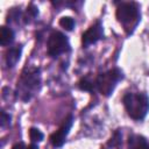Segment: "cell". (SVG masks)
<instances>
[{"mask_svg":"<svg viewBox=\"0 0 149 149\" xmlns=\"http://www.w3.org/2000/svg\"><path fill=\"white\" fill-rule=\"evenodd\" d=\"M21 51H22L21 45H16V47L9 48L7 50L6 56H5V61H6V65L8 68H14L17 64L20 56H21Z\"/></svg>","mask_w":149,"mask_h":149,"instance_id":"obj_8","label":"cell"},{"mask_svg":"<svg viewBox=\"0 0 149 149\" xmlns=\"http://www.w3.org/2000/svg\"><path fill=\"white\" fill-rule=\"evenodd\" d=\"M48 55L57 57L70 50V43L68 37L61 31H54L48 38Z\"/></svg>","mask_w":149,"mask_h":149,"instance_id":"obj_5","label":"cell"},{"mask_svg":"<svg viewBox=\"0 0 149 149\" xmlns=\"http://www.w3.org/2000/svg\"><path fill=\"white\" fill-rule=\"evenodd\" d=\"M78 86L83 91H90V92H92V91H94L97 88V77L93 78L91 73L90 74H86L85 77H83L79 80Z\"/></svg>","mask_w":149,"mask_h":149,"instance_id":"obj_10","label":"cell"},{"mask_svg":"<svg viewBox=\"0 0 149 149\" xmlns=\"http://www.w3.org/2000/svg\"><path fill=\"white\" fill-rule=\"evenodd\" d=\"M41 88V71L38 68L27 66L21 72L16 85V97L22 101L30 100Z\"/></svg>","mask_w":149,"mask_h":149,"instance_id":"obj_1","label":"cell"},{"mask_svg":"<svg viewBox=\"0 0 149 149\" xmlns=\"http://www.w3.org/2000/svg\"><path fill=\"white\" fill-rule=\"evenodd\" d=\"M122 101L128 115L134 120L144 119L149 111V98L144 93H126Z\"/></svg>","mask_w":149,"mask_h":149,"instance_id":"obj_2","label":"cell"},{"mask_svg":"<svg viewBox=\"0 0 149 149\" xmlns=\"http://www.w3.org/2000/svg\"><path fill=\"white\" fill-rule=\"evenodd\" d=\"M59 26L62 27V28H64L65 30H72L73 29V27H74V21H73V19L72 17H70V16H63V17H61V20H59Z\"/></svg>","mask_w":149,"mask_h":149,"instance_id":"obj_14","label":"cell"},{"mask_svg":"<svg viewBox=\"0 0 149 149\" xmlns=\"http://www.w3.org/2000/svg\"><path fill=\"white\" fill-rule=\"evenodd\" d=\"M14 37H15V34L12 28L6 26H2L0 28V43L2 47L9 45L14 41Z\"/></svg>","mask_w":149,"mask_h":149,"instance_id":"obj_11","label":"cell"},{"mask_svg":"<svg viewBox=\"0 0 149 149\" xmlns=\"http://www.w3.org/2000/svg\"><path fill=\"white\" fill-rule=\"evenodd\" d=\"M0 123H1V127L2 128L10 123V115L7 114L5 111L1 112V121H0Z\"/></svg>","mask_w":149,"mask_h":149,"instance_id":"obj_15","label":"cell"},{"mask_svg":"<svg viewBox=\"0 0 149 149\" xmlns=\"http://www.w3.org/2000/svg\"><path fill=\"white\" fill-rule=\"evenodd\" d=\"M140 8L136 2H122L116 9V19L127 34H132L140 22Z\"/></svg>","mask_w":149,"mask_h":149,"instance_id":"obj_3","label":"cell"},{"mask_svg":"<svg viewBox=\"0 0 149 149\" xmlns=\"http://www.w3.org/2000/svg\"><path fill=\"white\" fill-rule=\"evenodd\" d=\"M104 37V28L101 26L100 22H95L94 24H92L81 36V42L84 47H88L95 42H98L99 40H101Z\"/></svg>","mask_w":149,"mask_h":149,"instance_id":"obj_7","label":"cell"},{"mask_svg":"<svg viewBox=\"0 0 149 149\" xmlns=\"http://www.w3.org/2000/svg\"><path fill=\"white\" fill-rule=\"evenodd\" d=\"M29 137H30L33 143H37V142H41L44 139V135L40 129H37L35 127H31L29 129Z\"/></svg>","mask_w":149,"mask_h":149,"instance_id":"obj_12","label":"cell"},{"mask_svg":"<svg viewBox=\"0 0 149 149\" xmlns=\"http://www.w3.org/2000/svg\"><path fill=\"white\" fill-rule=\"evenodd\" d=\"M72 123H73V118L72 115H69L64 121L63 123L61 125V127L58 128V130H56L51 136H50V142L54 147H62L66 140V136L72 127Z\"/></svg>","mask_w":149,"mask_h":149,"instance_id":"obj_6","label":"cell"},{"mask_svg":"<svg viewBox=\"0 0 149 149\" xmlns=\"http://www.w3.org/2000/svg\"><path fill=\"white\" fill-rule=\"evenodd\" d=\"M122 78H123V74L121 70L119 69L108 70L97 77V88L102 95L109 97L114 91L116 84Z\"/></svg>","mask_w":149,"mask_h":149,"instance_id":"obj_4","label":"cell"},{"mask_svg":"<svg viewBox=\"0 0 149 149\" xmlns=\"http://www.w3.org/2000/svg\"><path fill=\"white\" fill-rule=\"evenodd\" d=\"M128 149H149V143L141 135H132L128 139Z\"/></svg>","mask_w":149,"mask_h":149,"instance_id":"obj_9","label":"cell"},{"mask_svg":"<svg viewBox=\"0 0 149 149\" xmlns=\"http://www.w3.org/2000/svg\"><path fill=\"white\" fill-rule=\"evenodd\" d=\"M12 149H38V147H37L35 143H31V144H29V146H26L24 143L21 142V143L14 144Z\"/></svg>","mask_w":149,"mask_h":149,"instance_id":"obj_16","label":"cell"},{"mask_svg":"<svg viewBox=\"0 0 149 149\" xmlns=\"http://www.w3.org/2000/svg\"><path fill=\"white\" fill-rule=\"evenodd\" d=\"M37 15H38V8H37V7H36L34 3H30V5L28 6L27 10H26L24 21H26V22H28L29 20H31V19L36 17Z\"/></svg>","mask_w":149,"mask_h":149,"instance_id":"obj_13","label":"cell"}]
</instances>
